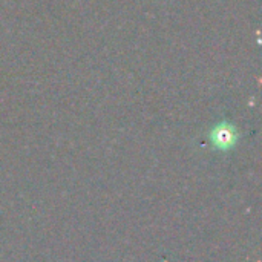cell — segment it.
Here are the masks:
<instances>
[{
	"label": "cell",
	"instance_id": "6da1fadb",
	"mask_svg": "<svg viewBox=\"0 0 262 262\" xmlns=\"http://www.w3.org/2000/svg\"><path fill=\"white\" fill-rule=\"evenodd\" d=\"M238 135L233 126L227 124V123H221L218 124L213 130H212V141L218 149H230L236 144Z\"/></svg>",
	"mask_w": 262,
	"mask_h": 262
}]
</instances>
